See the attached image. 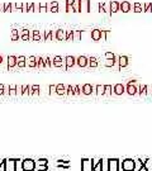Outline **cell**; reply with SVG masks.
<instances>
[{
	"instance_id": "obj_40",
	"label": "cell",
	"mask_w": 152,
	"mask_h": 171,
	"mask_svg": "<svg viewBox=\"0 0 152 171\" xmlns=\"http://www.w3.org/2000/svg\"><path fill=\"white\" fill-rule=\"evenodd\" d=\"M72 32H74V31H66L65 41H72Z\"/></svg>"
},
{
	"instance_id": "obj_21",
	"label": "cell",
	"mask_w": 152,
	"mask_h": 171,
	"mask_svg": "<svg viewBox=\"0 0 152 171\" xmlns=\"http://www.w3.org/2000/svg\"><path fill=\"white\" fill-rule=\"evenodd\" d=\"M147 90H148V86H147V85H139V86H138V94H139L141 96L147 95V93H148Z\"/></svg>"
},
{
	"instance_id": "obj_10",
	"label": "cell",
	"mask_w": 152,
	"mask_h": 171,
	"mask_svg": "<svg viewBox=\"0 0 152 171\" xmlns=\"http://www.w3.org/2000/svg\"><path fill=\"white\" fill-rule=\"evenodd\" d=\"M128 62H129V58L127 56H119L118 57V65H119V68L127 67L128 66Z\"/></svg>"
},
{
	"instance_id": "obj_49",
	"label": "cell",
	"mask_w": 152,
	"mask_h": 171,
	"mask_svg": "<svg viewBox=\"0 0 152 171\" xmlns=\"http://www.w3.org/2000/svg\"><path fill=\"white\" fill-rule=\"evenodd\" d=\"M47 162H48V161H47L46 158H39V160H38V164H39V165H47Z\"/></svg>"
},
{
	"instance_id": "obj_4",
	"label": "cell",
	"mask_w": 152,
	"mask_h": 171,
	"mask_svg": "<svg viewBox=\"0 0 152 171\" xmlns=\"http://www.w3.org/2000/svg\"><path fill=\"white\" fill-rule=\"evenodd\" d=\"M22 169L24 171H33L36 169V161L32 158H24L22 161Z\"/></svg>"
},
{
	"instance_id": "obj_48",
	"label": "cell",
	"mask_w": 152,
	"mask_h": 171,
	"mask_svg": "<svg viewBox=\"0 0 152 171\" xmlns=\"http://www.w3.org/2000/svg\"><path fill=\"white\" fill-rule=\"evenodd\" d=\"M80 86H74V95H80Z\"/></svg>"
},
{
	"instance_id": "obj_54",
	"label": "cell",
	"mask_w": 152,
	"mask_h": 171,
	"mask_svg": "<svg viewBox=\"0 0 152 171\" xmlns=\"http://www.w3.org/2000/svg\"><path fill=\"white\" fill-rule=\"evenodd\" d=\"M0 10H2V4H0Z\"/></svg>"
},
{
	"instance_id": "obj_16",
	"label": "cell",
	"mask_w": 152,
	"mask_h": 171,
	"mask_svg": "<svg viewBox=\"0 0 152 171\" xmlns=\"http://www.w3.org/2000/svg\"><path fill=\"white\" fill-rule=\"evenodd\" d=\"M65 36H66V31H63V29H57L56 31L55 37H56L57 41H65Z\"/></svg>"
},
{
	"instance_id": "obj_30",
	"label": "cell",
	"mask_w": 152,
	"mask_h": 171,
	"mask_svg": "<svg viewBox=\"0 0 152 171\" xmlns=\"http://www.w3.org/2000/svg\"><path fill=\"white\" fill-rule=\"evenodd\" d=\"M32 39L36 41V42L41 41V33H39V31H33L32 32Z\"/></svg>"
},
{
	"instance_id": "obj_46",
	"label": "cell",
	"mask_w": 152,
	"mask_h": 171,
	"mask_svg": "<svg viewBox=\"0 0 152 171\" xmlns=\"http://www.w3.org/2000/svg\"><path fill=\"white\" fill-rule=\"evenodd\" d=\"M38 90H39V86H38V85H33L31 94H38Z\"/></svg>"
},
{
	"instance_id": "obj_44",
	"label": "cell",
	"mask_w": 152,
	"mask_h": 171,
	"mask_svg": "<svg viewBox=\"0 0 152 171\" xmlns=\"http://www.w3.org/2000/svg\"><path fill=\"white\" fill-rule=\"evenodd\" d=\"M43 62H45V67H49L51 66V58L49 57H45Z\"/></svg>"
},
{
	"instance_id": "obj_51",
	"label": "cell",
	"mask_w": 152,
	"mask_h": 171,
	"mask_svg": "<svg viewBox=\"0 0 152 171\" xmlns=\"http://www.w3.org/2000/svg\"><path fill=\"white\" fill-rule=\"evenodd\" d=\"M12 34H13V36H19L18 29H13V31H12ZM19 37H20V36H19Z\"/></svg>"
},
{
	"instance_id": "obj_7",
	"label": "cell",
	"mask_w": 152,
	"mask_h": 171,
	"mask_svg": "<svg viewBox=\"0 0 152 171\" xmlns=\"http://www.w3.org/2000/svg\"><path fill=\"white\" fill-rule=\"evenodd\" d=\"M80 2V12H90V0H79Z\"/></svg>"
},
{
	"instance_id": "obj_26",
	"label": "cell",
	"mask_w": 152,
	"mask_h": 171,
	"mask_svg": "<svg viewBox=\"0 0 152 171\" xmlns=\"http://www.w3.org/2000/svg\"><path fill=\"white\" fill-rule=\"evenodd\" d=\"M16 65V57L15 56H9L8 57V67H14Z\"/></svg>"
},
{
	"instance_id": "obj_27",
	"label": "cell",
	"mask_w": 152,
	"mask_h": 171,
	"mask_svg": "<svg viewBox=\"0 0 152 171\" xmlns=\"http://www.w3.org/2000/svg\"><path fill=\"white\" fill-rule=\"evenodd\" d=\"M81 39V31H74L72 32V41L79 42Z\"/></svg>"
},
{
	"instance_id": "obj_53",
	"label": "cell",
	"mask_w": 152,
	"mask_h": 171,
	"mask_svg": "<svg viewBox=\"0 0 152 171\" xmlns=\"http://www.w3.org/2000/svg\"><path fill=\"white\" fill-rule=\"evenodd\" d=\"M2 62H3V57H2V56H0V64H2Z\"/></svg>"
},
{
	"instance_id": "obj_34",
	"label": "cell",
	"mask_w": 152,
	"mask_h": 171,
	"mask_svg": "<svg viewBox=\"0 0 152 171\" xmlns=\"http://www.w3.org/2000/svg\"><path fill=\"white\" fill-rule=\"evenodd\" d=\"M95 90L98 95H104V85H96Z\"/></svg>"
},
{
	"instance_id": "obj_45",
	"label": "cell",
	"mask_w": 152,
	"mask_h": 171,
	"mask_svg": "<svg viewBox=\"0 0 152 171\" xmlns=\"http://www.w3.org/2000/svg\"><path fill=\"white\" fill-rule=\"evenodd\" d=\"M28 12H34V3H27Z\"/></svg>"
},
{
	"instance_id": "obj_11",
	"label": "cell",
	"mask_w": 152,
	"mask_h": 171,
	"mask_svg": "<svg viewBox=\"0 0 152 171\" xmlns=\"http://www.w3.org/2000/svg\"><path fill=\"white\" fill-rule=\"evenodd\" d=\"M76 64L79 67H86L88 66V57L86 56H79L76 58Z\"/></svg>"
},
{
	"instance_id": "obj_14",
	"label": "cell",
	"mask_w": 152,
	"mask_h": 171,
	"mask_svg": "<svg viewBox=\"0 0 152 171\" xmlns=\"http://www.w3.org/2000/svg\"><path fill=\"white\" fill-rule=\"evenodd\" d=\"M91 39L95 41V42L100 41L101 39V31L100 29H92L91 31Z\"/></svg>"
},
{
	"instance_id": "obj_52",
	"label": "cell",
	"mask_w": 152,
	"mask_h": 171,
	"mask_svg": "<svg viewBox=\"0 0 152 171\" xmlns=\"http://www.w3.org/2000/svg\"><path fill=\"white\" fill-rule=\"evenodd\" d=\"M19 38H20L19 36H13V37H12V39H13V41H18Z\"/></svg>"
},
{
	"instance_id": "obj_39",
	"label": "cell",
	"mask_w": 152,
	"mask_h": 171,
	"mask_svg": "<svg viewBox=\"0 0 152 171\" xmlns=\"http://www.w3.org/2000/svg\"><path fill=\"white\" fill-rule=\"evenodd\" d=\"M71 3H72V0H66V12H67V13L72 12V6H71Z\"/></svg>"
},
{
	"instance_id": "obj_33",
	"label": "cell",
	"mask_w": 152,
	"mask_h": 171,
	"mask_svg": "<svg viewBox=\"0 0 152 171\" xmlns=\"http://www.w3.org/2000/svg\"><path fill=\"white\" fill-rule=\"evenodd\" d=\"M112 85H104V95H112Z\"/></svg>"
},
{
	"instance_id": "obj_13",
	"label": "cell",
	"mask_w": 152,
	"mask_h": 171,
	"mask_svg": "<svg viewBox=\"0 0 152 171\" xmlns=\"http://www.w3.org/2000/svg\"><path fill=\"white\" fill-rule=\"evenodd\" d=\"M109 10H110V14L119 12V2H115V0L110 2V4H109Z\"/></svg>"
},
{
	"instance_id": "obj_25",
	"label": "cell",
	"mask_w": 152,
	"mask_h": 171,
	"mask_svg": "<svg viewBox=\"0 0 152 171\" xmlns=\"http://www.w3.org/2000/svg\"><path fill=\"white\" fill-rule=\"evenodd\" d=\"M88 65L90 66V67H98V58L96 57H89L88 58Z\"/></svg>"
},
{
	"instance_id": "obj_2",
	"label": "cell",
	"mask_w": 152,
	"mask_h": 171,
	"mask_svg": "<svg viewBox=\"0 0 152 171\" xmlns=\"http://www.w3.org/2000/svg\"><path fill=\"white\" fill-rule=\"evenodd\" d=\"M136 82L137 80H129L128 82H127V86H125V91L128 95L133 96L136 95V94L138 93V86H136Z\"/></svg>"
},
{
	"instance_id": "obj_37",
	"label": "cell",
	"mask_w": 152,
	"mask_h": 171,
	"mask_svg": "<svg viewBox=\"0 0 152 171\" xmlns=\"http://www.w3.org/2000/svg\"><path fill=\"white\" fill-rule=\"evenodd\" d=\"M101 170L108 171V158H103V161H101Z\"/></svg>"
},
{
	"instance_id": "obj_47",
	"label": "cell",
	"mask_w": 152,
	"mask_h": 171,
	"mask_svg": "<svg viewBox=\"0 0 152 171\" xmlns=\"http://www.w3.org/2000/svg\"><path fill=\"white\" fill-rule=\"evenodd\" d=\"M66 94H69V95H74V86H67V89H66Z\"/></svg>"
},
{
	"instance_id": "obj_24",
	"label": "cell",
	"mask_w": 152,
	"mask_h": 171,
	"mask_svg": "<svg viewBox=\"0 0 152 171\" xmlns=\"http://www.w3.org/2000/svg\"><path fill=\"white\" fill-rule=\"evenodd\" d=\"M71 6H72V12L80 13V2H79V0H72Z\"/></svg>"
},
{
	"instance_id": "obj_38",
	"label": "cell",
	"mask_w": 152,
	"mask_h": 171,
	"mask_svg": "<svg viewBox=\"0 0 152 171\" xmlns=\"http://www.w3.org/2000/svg\"><path fill=\"white\" fill-rule=\"evenodd\" d=\"M105 60H114L115 58V55L113 52H110V51H108V52H105Z\"/></svg>"
},
{
	"instance_id": "obj_9",
	"label": "cell",
	"mask_w": 152,
	"mask_h": 171,
	"mask_svg": "<svg viewBox=\"0 0 152 171\" xmlns=\"http://www.w3.org/2000/svg\"><path fill=\"white\" fill-rule=\"evenodd\" d=\"M65 62H66V70H69L70 67H72L76 64V57H74V56H66L65 57Z\"/></svg>"
},
{
	"instance_id": "obj_5",
	"label": "cell",
	"mask_w": 152,
	"mask_h": 171,
	"mask_svg": "<svg viewBox=\"0 0 152 171\" xmlns=\"http://www.w3.org/2000/svg\"><path fill=\"white\" fill-rule=\"evenodd\" d=\"M139 171H152V158H143V164Z\"/></svg>"
},
{
	"instance_id": "obj_41",
	"label": "cell",
	"mask_w": 152,
	"mask_h": 171,
	"mask_svg": "<svg viewBox=\"0 0 152 171\" xmlns=\"http://www.w3.org/2000/svg\"><path fill=\"white\" fill-rule=\"evenodd\" d=\"M39 12H48V4H39Z\"/></svg>"
},
{
	"instance_id": "obj_1",
	"label": "cell",
	"mask_w": 152,
	"mask_h": 171,
	"mask_svg": "<svg viewBox=\"0 0 152 171\" xmlns=\"http://www.w3.org/2000/svg\"><path fill=\"white\" fill-rule=\"evenodd\" d=\"M134 169H136V160L124 158L121 162V170L123 171H134Z\"/></svg>"
},
{
	"instance_id": "obj_17",
	"label": "cell",
	"mask_w": 152,
	"mask_h": 171,
	"mask_svg": "<svg viewBox=\"0 0 152 171\" xmlns=\"http://www.w3.org/2000/svg\"><path fill=\"white\" fill-rule=\"evenodd\" d=\"M55 91H56V94H58V95H65V94H66V88H65V85H63V84H58V85H56Z\"/></svg>"
},
{
	"instance_id": "obj_3",
	"label": "cell",
	"mask_w": 152,
	"mask_h": 171,
	"mask_svg": "<svg viewBox=\"0 0 152 171\" xmlns=\"http://www.w3.org/2000/svg\"><path fill=\"white\" fill-rule=\"evenodd\" d=\"M108 171H121V160L108 158Z\"/></svg>"
},
{
	"instance_id": "obj_18",
	"label": "cell",
	"mask_w": 152,
	"mask_h": 171,
	"mask_svg": "<svg viewBox=\"0 0 152 171\" xmlns=\"http://www.w3.org/2000/svg\"><path fill=\"white\" fill-rule=\"evenodd\" d=\"M92 90H94V88H92L91 84H85L82 85V93L85 94V95H90V94L92 93Z\"/></svg>"
},
{
	"instance_id": "obj_6",
	"label": "cell",
	"mask_w": 152,
	"mask_h": 171,
	"mask_svg": "<svg viewBox=\"0 0 152 171\" xmlns=\"http://www.w3.org/2000/svg\"><path fill=\"white\" fill-rule=\"evenodd\" d=\"M113 93L115 95H122V94L125 93V86L123 84H115L113 86Z\"/></svg>"
},
{
	"instance_id": "obj_15",
	"label": "cell",
	"mask_w": 152,
	"mask_h": 171,
	"mask_svg": "<svg viewBox=\"0 0 152 171\" xmlns=\"http://www.w3.org/2000/svg\"><path fill=\"white\" fill-rule=\"evenodd\" d=\"M19 36H20V39H23V41H29L31 39V32H29V29H22Z\"/></svg>"
},
{
	"instance_id": "obj_29",
	"label": "cell",
	"mask_w": 152,
	"mask_h": 171,
	"mask_svg": "<svg viewBox=\"0 0 152 171\" xmlns=\"http://www.w3.org/2000/svg\"><path fill=\"white\" fill-rule=\"evenodd\" d=\"M142 9L145 13H150L152 12V3H146V4H142Z\"/></svg>"
},
{
	"instance_id": "obj_19",
	"label": "cell",
	"mask_w": 152,
	"mask_h": 171,
	"mask_svg": "<svg viewBox=\"0 0 152 171\" xmlns=\"http://www.w3.org/2000/svg\"><path fill=\"white\" fill-rule=\"evenodd\" d=\"M63 62H65V61H63V58H62L61 56H55L52 64H53L55 67H61V66L63 65Z\"/></svg>"
},
{
	"instance_id": "obj_36",
	"label": "cell",
	"mask_w": 152,
	"mask_h": 171,
	"mask_svg": "<svg viewBox=\"0 0 152 171\" xmlns=\"http://www.w3.org/2000/svg\"><path fill=\"white\" fill-rule=\"evenodd\" d=\"M43 39H45V41L52 39V31H46V32H45V36H43Z\"/></svg>"
},
{
	"instance_id": "obj_20",
	"label": "cell",
	"mask_w": 152,
	"mask_h": 171,
	"mask_svg": "<svg viewBox=\"0 0 152 171\" xmlns=\"http://www.w3.org/2000/svg\"><path fill=\"white\" fill-rule=\"evenodd\" d=\"M25 65H28L29 67H37V57L31 56L29 58H27V61H25Z\"/></svg>"
},
{
	"instance_id": "obj_32",
	"label": "cell",
	"mask_w": 152,
	"mask_h": 171,
	"mask_svg": "<svg viewBox=\"0 0 152 171\" xmlns=\"http://www.w3.org/2000/svg\"><path fill=\"white\" fill-rule=\"evenodd\" d=\"M12 5H13L12 3H5V4H3V5H2V12H4V13H5V12H12V10H10V9H12Z\"/></svg>"
},
{
	"instance_id": "obj_42",
	"label": "cell",
	"mask_w": 152,
	"mask_h": 171,
	"mask_svg": "<svg viewBox=\"0 0 152 171\" xmlns=\"http://www.w3.org/2000/svg\"><path fill=\"white\" fill-rule=\"evenodd\" d=\"M37 67H45L43 57H37Z\"/></svg>"
},
{
	"instance_id": "obj_23",
	"label": "cell",
	"mask_w": 152,
	"mask_h": 171,
	"mask_svg": "<svg viewBox=\"0 0 152 171\" xmlns=\"http://www.w3.org/2000/svg\"><path fill=\"white\" fill-rule=\"evenodd\" d=\"M25 61H27V57L25 56L16 57V65H18L19 67H25Z\"/></svg>"
},
{
	"instance_id": "obj_50",
	"label": "cell",
	"mask_w": 152,
	"mask_h": 171,
	"mask_svg": "<svg viewBox=\"0 0 152 171\" xmlns=\"http://www.w3.org/2000/svg\"><path fill=\"white\" fill-rule=\"evenodd\" d=\"M47 165H39V167H38V171H47Z\"/></svg>"
},
{
	"instance_id": "obj_22",
	"label": "cell",
	"mask_w": 152,
	"mask_h": 171,
	"mask_svg": "<svg viewBox=\"0 0 152 171\" xmlns=\"http://www.w3.org/2000/svg\"><path fill=\"white\" fill-rule=\"evenodd\" d=\"M48 8H49V12L52 13H58V3L57 2H51V4H48Z\"/></svg>"
},
{
	"instance_id": "obj_31",
	"label": "cell",
	"mask_w": 152,
	"mask_h": 171,
	"mask_svg": "<svg viewBox=\"0 0 152 171\" xmlns=\"http://www.w3.org/2000/svg\"><path fill=\"white\" fill-rule=\"evenodd\" d=\"M99 12L100 13H108V14H110V10L105 8V3H99Z\"/></svg>"
},
{
	"instance_id": "obj_8",
	"label": "cell",
	"mask_w": 152,
	"mask_h": 171,
	"mask_svg": "<svg viewBox=\"0 0 152 171\" xmlns=\"http://www.w3.org/2000/svg\"><path fill=\"white\" fill-rule=\"evenodd\" d=\"M81 170L82 171H91V160L90 158L81 160Z\"/></svg>"
},
{
	"instance_id": "obj_12",
	"label": "cell",
	"mask_w": 152,
	"mask_h": 171,
	"mask_svg": "<svg viewBox=\"0 0 152 171\" xmlns=\"http://www.w3.org/2000/svg\"><path fill=\"white\" fill-rule=\"evenodd\" d=\"M131 8H132V5H131L129 2H122V3H119V10H122L123 13H128L131 10Z\"/></svg>"
},
{
	"instance_id": "obj_35",
	"label": "cell",
	"mask_w": 152,
	"mask_h": 171,
	"mask_svg": "<svg viewBox=\"0 0 152 171\" xmlns=\"http://www.w3.org/2000/svg\"><path fill=\"white\" fill-rule=\"evenodd\" d=\"M115 62H117V58H114V60H107L104 65H105L107 67H113V66L115 65Z\"/></svg>"
},
{
	"instance_id": "obj_28",
	"label": "cell",
	"mask_w": 152,
	"mask_h": 171,
	"mask_svg": "<svg viewBox=\"0 0 152 171\" xmlns=\"http://www.w3.org/2000/svg\"><path fill=\"white\" fill-rule=\"evenodd\" d=\"M133 12L134 13H142L143 12V9H142V4L141 3H134V5H133Z\"/></svg>"
},
{
	"instance_id": "obj_43",
	"label": "cell",
	"mask_w": 152,
	"mask_h": 171,
	"mask_svg": "<svg viewBox=\"0 0 152 171\" xmlns=\"http://www.w3.org/2000/svg\"><path fill=\"white\" fill-rule=\"evenodd\" d=\"M108 34H109V31H101V39H103V41H107Z\"/></svg>"
}]
</instances>
